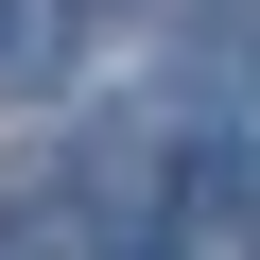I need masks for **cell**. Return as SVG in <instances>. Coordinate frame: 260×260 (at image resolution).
Segmentation results:
<instances>
[{
    "label": "cell",
    "mask_w": 260,
    "mask_h": 260,
    "mask_svg": "<svg viewBox=\"0 0 260 260\" xmlns=\"http://www.w3.org/2000/svg\"><path fill=\"white\" fill-rule=\"evenodd\" d=\"M70 70V0H0V87H52Z\"/></svg>",
    "instance_id": "obj_1"
},
{
    "label": "cell",
    "mask_w": 260,
    "mask_h": 260,
    "mask_svg": "<svg viewBox=\"0 0 260 260\" xmlns=\"http://www.w3.org/2000/svg\"><path fill=\"white\" fill-rule=\"evenodd\" d=\"M139 260H156V243H139Z\"/></svg>",
    "instance_id": "obj_3"
},
{
    "label": "cell",
    "mask_w": 260,
    "mask_h": 260,
    "mask_svg": "<svg viewBox=\"0 0 260 260\" xmlns=\"http://www.w3.org/2000/svg\"><path fill=\"white\" fill-rule=\"evenodd\" d=\"M243 243H260V208H243Z\"/></svg>",
    "instance_id": "obj_2"
}]
</instances>
